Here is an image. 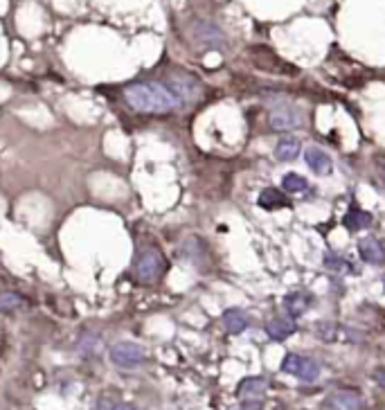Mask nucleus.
<instances>
[{
  "mask_svg": "<svg viewBox=\"0 0 385 410\" xmlns=\"http://www.w3.org/2000/svg\"><path fill=\"white\" fill-rule=\"evenodd\" d=\"M79 349H82L86 356H97L99 352H101V340H99V336H95V334H84L82 340H79Z\"/></svg>",
  "mask_w": 385,
  "mask_h": 410,
  "instance_id": "a211bd4d",
  "label": "nucleus"
},
{
  "mask_svg": "<svg viewBox=\"0 0 385 410\" xmlns=\"http://www.w3.org/2000/svg\"><path fill=\"white\" fill-rule=\"evenodd\" d=\"M372 223V214L363 212V210H349L347 216H345V225L349 228V230H363V228H367Z\"/></svg>",
  "mask_w": 385,
  "mask_h": 410,
  "instance_id": "2eb2a0df",
  "label": "nucleus"
},
{
  "mask_svg": "<svg viewBox=\"0 0 385 410\" xmlns=\"http://www.w3.org/2000/svg\"><path fill=\"white\" fill-rule=\"evenodd\" d=\"M282 370L286 374H293L302 381H315L320 374V363L313 361L309 356H300V354H289L282 363Z\"/></svg>",
  "mask_w": 385,
  "mask_h": 410,
  "instance_id": "39448f33",
  "label": "nucleus"
},
{
  "mask_svg": "<svg viewBox=\"0 0 385 410\" xmlns=\"http://www.w3.org/2000/svg\"><path fill=\"white\" fill-rule=\"evenodd\" d=\"M268 127L273 131H279V133L282 131H293V129L302 127V118H300V113L296 108L279 106L268 116Z\"/></svg>",
  "mask_w": 385,
  "mask_h": 410,
  "instance_id": "423d86ee",
  "label": "nucleus"
},
{
  "mask_svg": "<svg viewBox=\"0 0 385 410\" xmlns=\"http://www.w3.org/2000/svg\"><path fill=\"white\" fill-rule=\"evenodd\" d=\"M298 154H300V140H296V138H282L275 144V158H277L279 163L296 161Z\"/></svg>",
  "mask_w": 385,
  "mask_h": 410,
  "instance_id": "f8f14e48",
  "label": "nucleus"
},
{
  "mask_svg": "<svg viewBox=\"0 0 385 410\" xmlns=\"http://www.w3.org/2000/svg\"><path fill=\"white\" fill-rule=\"evenodd\" d=\"M259 205L266 210H275V208H286L289 205V199L282 194L279 190L275 187H266L262 194H259Z\"/></svg>",
  "mask_w": 385,
  "mask_h": 410,
  "instance_id": "4468645a",
  "label": "nucleus"
},
{
  "mask_svg": "<svg viewBox=\"0 0 385 410\" xmlns=\"http://www.w3.org/2000/svg\"><path fill=\"white\" fill-rule=\"evenodd\" d=\"M223 325L230 334H241L248 329V318L241 309H228L223 313Z\"/></svg>",
  "mask_w": 385,
  "mask_h": 410,
  "instance_id": "ddd939ff",
  "label": "nucleus"
},
{
  "mask_svg": "<svg viewBox=\"0 0 385 410\" xmlns=\"http://www.w3.org/2000/svg\"><path fill=\"white\" fill-rule=\"evenodd\" d=\"M241 410H246V408H241Z\"/></svg>",
  "mask_w": 385,
  "mask_h": 410,
  "instance_id": "5701e85b",
  "label": "nucleus"
},
{
  "mask_svg": "<svg viewBox=\"0 0 385 410\" xmlns=\"http://www.w3.org/2000/svg\"><path fill=\"white\" fill-rule=\"evenodd\" d=\"M122 99L129 108L138 113H151V116H165L183 106L180 97L172 90L165 79H140L124 86Z\"/></svg>",
  "mask_w": 385,
  "mask_h": 410,
  "instance_id": "f257e3e1",
  "label": "nucleus"
},
{
  "mask_svg": "<svg viewBox=\"0 0 385 410\" xmlns=\"http://www.w3.org/2000/svg\"><path fill=\"white\" fill-rule=\"evenodd\" d=\"M327 266H329V268H343L345 264H343V261H341V257H336V255H327Z\"/></svg>",
  "mask_w": 385,
  "mask_h": 410,
  "instance_id": "4be33fe9",
  "label": "nucleus"
},
{
  "mask_svg": "<svg viewBox=\"0 0 385 410\" xmlns=\"http://www.w3.org/2000/svg\"><path fill=\"white\" fill-rule=\"evenodd\" d=\"M293 332H296V325L289 318H273L268 325H266V334L273 338V340H286Z\"/></svg>",
  "mask_w": 385,
  "mask_h": 410,
  "instance_id": "9b49d317",
  "label": "nucleus"
},
{
  "mask_svg": "<svg viewBox=\"0 0 385 410\" xmlns=\"http://www.w3.org/2000/svg\"><path fill=\"white\" fill-rule=\"evenodd\" d=\"M284 304H286V309L291 311V316H302L304 311L309 309L311 300H309V295H304V293H291V295H286Z\"/></svg>",
  "mask_w": 385,
  "mask_h": 410,
  "instance_id": "dca6fc26",
  "label": "nucleus"
},
{
  "mask_svg": "<svg viewBox=\"0 0 385 410\" xmlns=\"http://www.w3.org/2000/svg\"><path fill=\"white\" fill-rule=\"evenodd\" d=\"M191 39L196 41V45L206 50H219L225 43V34L223 30L212 20H196L191 25Z\"/></svg>",
  "mask_w": 385,
  "mask_h": 410,
  "instance_id": "20e7f679",
  "label": "nucleus"
},
{
  "mask_svg": "<svg viewBox=\"0 0 385 410\" xmlns=\"http://www.w3.org/2000/svg\"><path fill=\"white\" fill-rule=\"evenodd\" d=\"M327 410H360L363 399H360L358 392L352 390H336L327 397Z\"/></svg>",
  "mask_w": 385,
  "mask_h": 410,
  "instance_id": "0eeeda50",
  "label": "nucleus"
},
{
  "mask_svg": "<svg viewBox=\"0 0 385 410\" xmlns=\"http://www.w3.org/2000/svg\"><path fill=\"white\" fill-rule=\"evenodd\" d=\"M133 273L140 284H153L160 280L167 273V259L163 255V250L151 244L144 246L138 253V257H135Z\"/></svg>",
  "mask_w": 385,
  "mask_h": 410,
  "instance_id": "f03ea898",
  "label": "nucleus"
},
{
  "mask_svg": "<svg viewBox=\"0 0 385 410\" xmlns=\"http://www.w3.org/2000/svg\"><path fill=\"white\" fill-rule=\"evenodd\" d=\"M304 158H307V165L313 169L318 176H329L332 174V158L327 156L322 149H318V147H309L307 151H304Z\"/></svg>",
  "mask_w": 385,
  "mask_h": 410,
  "instance_id": "1a4fd4ad",
  "label": "nucleus"
},
{
  "mask_svg": "<svg viewBox=\"0 0 385 410\" xmlns=\"http://www.w3.org/2000/svg\"><path fill=\"white\" fill-rule=\"evenodd\" d=\"M358 253H360V259L367 261L372 266H381L385 261V248L381 246L379 239L374 237H365L358 242Z\"/></svg>",
  "mask_w": 385,
  "mask_h": 410,
  "instance_id": "6e6552de",
  "label": "nucleus"
},
{
  "mask_svg": "<svg viewBox=\"0 0 385 410\" xmlns=\"http://www.w3.org/2000/svg\"><path fill=\"white\" fill-rule=\"evenodd\" d=\"M23 304V295L14 293V291H7V293H0V311H16L18 306Z\"/></svg>",
  "mask_w": 385,
  "mask_h": 410,
  "instance_id": "6ab92c4d",
  "label": "nucleus"
},
{
  "mask_svg": "<svg viewBox=\"0 0 385 410\" xmlns=\"http://www.w3.org/2000/svg\"><path fill=\"white\" fill-rule=\"evenodd\" d=\"M266 379L262 377H251V379H244L239 383V388H236V395L241 397V399H248V402H253V399H259L264 392H266Z\"/></svg>",
  "mask_w": 385,
  "mask_h": 410,
  "instance_id": "9d476101",
  "label": "nucleus"
},
{
  "mask_svg": "<svg viewBox=\"0 0 385 410\" xmlns=\"http://www.w3.org/2000/svg\"><path fill=\"white\" fill-rule=\"evenodd\" d=\"M97 410H138L131 404H122V402H113V399H99Z\"/></svg>",
  "mask_w": 385,
  "mask_h": 410,
  "instance_id": "412c9836",
  "label": "nucleus"
},
{
  "mask_svg": "<svg viewBox=\"0 0 385 410\" xmlns=\"http://www.w3.org/2000/svg\"><path fill=\"white\" fill-rule=\"evenodd\" d=\"M282 187H284V192H289V194H302V192L309 190V183L304 176H298V174H286L284 178H282Z\"/></svg>",
  "mask_w": 385,
  "mask_h": 410,
  "instance_id": "f3484780",
  "label": "nucleus"
},
{
  "mask_svg": "<svg viewBox=\"0 0 385 410\" xmlns=\"http://www.w3.org/2000/svg\"><path fill=\"white\" fill-rule=\"evenodd\" d=\"M313 332H315V336L322 338V340H334L338 336V327L332 325V323H318V325L313 327Z\"/></svg>",
  "mask_w": 385,
  "mask_h": 410,
  "instance_id": "aec40b11",
  "label": "nucleus"
},
{
  "mask_svg": "<svg viewBox=\"0 0 385 410\" xmlns=\"http://www.w3.org/2000/svg\"><path fill=\"white\" fill-rule=\"evenodd\" d=\"M111 361L122 370H135L144 363V349L133 340H120L111 347Z\"/></svg>",
  "mask_w": 385,
  "mask_h": 410,
  "instance_id": "7ed1b4c3",
  "label": "nucleus"
}]
</instances>
